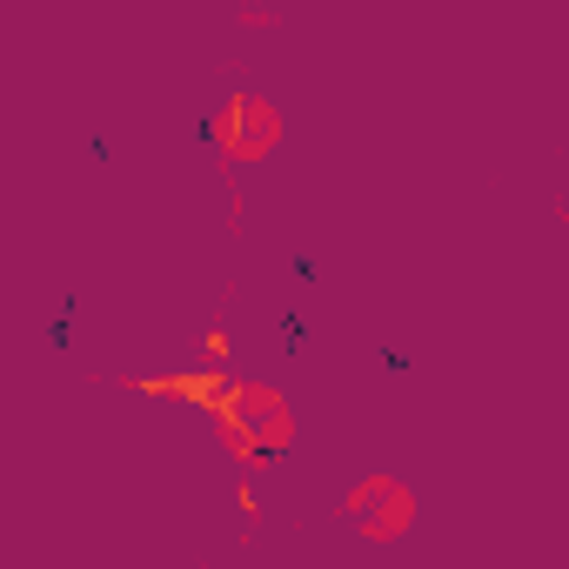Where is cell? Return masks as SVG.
I'll return each instance as SVG.
<instances>
[{
	"instance_id": "obj_2",
	"label": "cell",
	"mask_w": 569,
	"mask_h": 569,
	"mask_svg": "<svg viewBox=\"0 0 569 569\" xmlns=\"http://www.w3.org/2000/svg\"><path fill=\"white\" fill-rule=\"evenodd\" d=\"M274 134H281V121H274V108H268V101H234V108H228V121H221L228 154H268V148H274Z\"/></svg>"
},
{
	"instance_id": "obj_3",
	"label": "cell",
	"mask_w": 569,
	"mask_h": 569,
	"mask_svg": "<svg viewBox=\"0 0 569 569\" xmlns=\"http://www.w3.org/2000/svg\"><path fill=\"white\" fill-rule=\"evenodd\" d=\"M241 429H248L261 449H281V442H289V409H281V396L241 389Z\"/></svg>"
},
{
	"instance_id": "obj_1",
	"label": "cell",
	"mask_w": 569,
	"mask_h": 569,
	"mask_svg": "<svg viewBox=\"0 0 569 569\" xmlns=\"http://www.w3.org/2000/svg\"><path fill=\"white\" fill-rule=\"evenodd\" d=\"M342 509H349V522H356L362 536H376V542H396V536L409 529V516H416V502H409V489H402L396 476H369Z\"/></svg>"
}]
</instances>
